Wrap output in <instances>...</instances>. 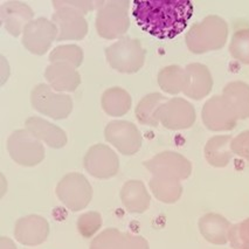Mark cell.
Here are the masks:
<instances>
[{
  "label": "cell",
  "mask_w": 249,
  "mask_h": 249,
  "mask_svg": "<svg viewBox=\"0 0 249 249\" xmlns=\"http://www.w3.org/2000/svg\"><path fill=\"white\" fill-rule=\"evenodd\" d=\"M189 0H146L134 1L132 14L142 30L158 39H173L186 28L192 17Z\"/></svg>",
  "instance_id": "cell-1"
},
{
  "label": "cell",
  "mask_w": 249,
  "mask_h": 249,
  "mask_svg": "<svg viewBox=\"0 0 249 249\" xmlns=\"http://www.w3.org/2000/svg\"><path fill=\"white\" fill-rule=\"evenodd\" d=\"M228 25L221 17L211 14L196 22L186 34L187 48L195 54L219 51L227 42Z\"/></svg>",
  "instance_id": "cell-2"
},
{
  "label": "cell",
  "mask_w": 249,
  "mask_h": 249,
  "mask_svg": "<svg viewBox=\"0 0 249 249\" xmlns=\"http://www.w3.org/2000/svg\"><path fill=\"white\" fill-rule=\"evenodd\" d=\"M129 0H101L96 14V31L107 40L125 36L130 27Z\"/></svg>",
  "instance_id": "cell-3"
},
{
  "label": "cell",
  "mask_w": 249,
  "mask_h": 249,
  "mask_svg": "<svg viewBox=\"0 0 249 249\" xmlns=\"http://www.w3.org/2000/svg\"><path fill=\"white\" fill-rule=\"evenodd\" d=\"M146 51L140 40L131 36H123L106 49L109 65L124 74L138 71L145 62Z\"/></svg>",
  "instance_id": "cell-4"
},
{
  "label": "cell",
  "mask_w": 249,
  "mask_h": 249,
  "mask_svg": "<svg viewBox=\"0 0 249 249\" xmlns=\"http://www.w3.org/2000/svg\"><path fill=\"white\" fill-rule=\"evenodd\" d=\"M31 103L40 114L54 120L67 118L73 111V100L65 92L55 91L49 85H37L31 92Z\"/></svg>",
  "instance_id": "cell-5"
},
{
  "label": "cell",
  "mask_w": 249,
  "mask_h": 249,
  "mask_svg": "<svg viewBox=\"0 0 249 249\" xmlns=\"http://www.w3.org/2000/svg\"><path fill=\"white\" fill-rule=\"evenodd\" d=\"M57 198L73 212L85 210L92 199V187L88 179L81 173L71 172L62 177L57 184Z\"/></svg>",
  "instance_id": "cell-6"
},
{
  "label": "cell",
  "mask_w": 249,
  "mask_h": 249,
  "mask_svg": "<svg viewBox=\"0 0 249 249\" xmlns=\"http://www.w3.org/2000/svg\"><path fill=\"white\" fill-rule=\"evenodd\" d=\"M7 150L11 158L21 166H36L45 158L43 143L26 129L16 130L8 137Z\"/></svg>",
  "instance_id": "cell-7"
},
{
  "label": "cell",
  "mask_w": 249,
  "mask_h": 249,
  "mask_svg": "<svg viewBox=\"0 0 249 249\" xmlns=\"http://www.w3.org/2000/svg\"><path fill=\"white\" fill-rule=\"evenodd\" d=\"M201 118L211 131H228L235 128L240 120L236 109L222 94L211 97L204 104Z\"/></svg>",
  "instance_id": "cell-8"
},
{
  "label": "cell",
  "mask_w": 249,
  "mask_h": 249,
  "mask_svg": "<svg viewBox=\"0 0 249 249\" xmlns=\"http://www.w3.org/2000/svg\"><path fill=\"white\" fill-rule=\"evenodd\" d=\"M152 177L186 180L192 173V164L186 157L178 152L164 151L143 163Z\"/></svg>",
  "instance_id": "cell-9"
},
{
  "label": "cell",
  "mask_w": 249,
  "mask_h": 249,
  "mask_svg": "<svg viewBox=\"0 0 249 249\" xmlns=\"http://www.w3.org/2000/svg\"><path fill=\"white\" fill-rule=\"evenodd\" d=\"M104 137L122 155L132 156L142 147L141 131L129 121H112L104 129Z\"/></svg>",
  "instance_id": "cell-10"
},
{
  "label": "cell",
  "mask_w": 249,
  "mask_h": 249,
  "mask_svg": "<svg viewBox=\"0 0 249 249\" xmlns=\"http://www.w3.org/2000/svg\"><path fill=\"white\" fill-rule=\"evenodd\" d=\"M59 30L52 20L37 18L26 26L22 33V45L31 53L43 55L57 39Z\"/></svg>",
  "instance_id": "cell-11"
},
{
  "label": "cell",
  "mask_w": 249,
  "mask_h": 249,
  "mask_svg": "<svg viewBox=\"0 0 249 249\" xmlns=\"http://www.w3.org/2000/svg\"><path fill=\"white\" fill-rule=\"evenodd\" d=\"M158 122L170 130L189 129L196 122V109L189 101L175 97L166 101L158 110Z\"/></svg>",
  "instance_id": "cell-12"
},
{
  "label": "cell",
  "mask_w": 249,
  "mask_h": 249,
  "mask_svg": "<svg viewBox=\"0 0 249 249\" xmlns=\"http://www.w3.org/2000/svg\"><path fill=\"white\" fill-rule=\"evenodd\" d=\"M85 169L97 179H109L117 175L120 159L111 147L106 144H95L88 150L83 159Z\"/></svg>",
  "instance_id": "cell-13"
},
{
  "label": "cell",
  "mask_w": 249,
  "mask_h": 249,
  "mask_svg": "<svg viewBox=\"0 0 249 249\" xmlns=\"http://www.w3.org/2000/svg\"><path fill=\"white\" fill-rule=\"evenodd\" d=\"M52 21L59 30L56 41L82 40L88 34V21L86 14L68 6H56Z\"/></svg>",
  "instance_id": "cell-14"
},
{
  "label": "cell",
  "mask_w": 249,
  "mask_h": 249,
  "mask_svg": "<svg viewBox=\"0 0 249 249\" xmlns=\"http://www.w3.org/2000/svg\"><path fill=\"white\" fill-rule=\"evenodd\" d=\"M14 236L24 246L41 245L49 236V224L41 215L31 214L20 218L14 226Z\"/></svg>",
  "instance_id": "cell-15"
},
{
  "label": "cell",
  "mask_w": 249,
  "mask_h": 249,
  "mask_svg": "<svg viewBox=\"0 0 249 249\" xmlns=\"http://www.w3.org/2000/svg\"><path fill=\"white\" fill-rule=\"evenodd\" d=\"M0 19L5 30L12 36L18 37L22 36L26 26L34 20V12L26 2L11 0L0 7Z\"/></svg>",
  "instance_id": "cell-16"
},
{
  "label": "cell",
  "mask_w": 249,
  "mask_h": 249,
  "mask_svg": "<svg viewBox=\"0 0 249 249\" xmlns=\"http://www.w3.org/2000/svg\"><path fill=\"white\" fill-rule=\"evenodd\" d=\"M45 79L55 91L59 92L75 91L81 83L77 68L66 62H53L47 66Z\"/></svg>",
  "instance_id": "cell-17"
},
{
  "label": "cell",
  "mask_w": 249,
  "mask_h": 249,
  "mask_svg": "<svg viewBox=\"0 0 249 249\" xmlns=\"http://www.w3.org/2000/svg\"><path fill=\"white\" fill-rule=\"evenodd\" d=\"M25 129L40 142L53 149H61L68 142L67 134L60 126L37 116H32L26 120Z\"/></svg>",
  "instance_id": "cell-18"
},
{
  "label": "cell",
  "mask_w": 249,
  "mask_h": 249,
  "mask_svg": "<svg viewBox=\"0 0 249 249\" xmlns=\"http://www.w3.org/2000/svg\"><path fill=\"white\" fill-rule=\"evenodd\" d=\"M189 80L184 95L193 100H202L213 88V77L210 69L202 63H190L186 67Z\"/></svg>",
  "instance_id": "cell-19"
},
{
  "label": "cell",
  "mask_w": 249,
  "mask_h": 249,
  "mask_svg": "<svg viewBox=\"0 0 249 249\" xmlns=\"http://www.w3.org/2000/svg\"><path fill=\"white\" fill-rule=\"evenodd\" d=\"M199 231L206 241L213 245H226L230 241L231 224L218 213H207L199 219Z\"/></svg>",
  "instance_id": "cell-20"
},
{
  "label": "cell",
  "mask_w": 249,
  "mask_h": 249,
  "mask_svg": "<svg viewBox=\"0 0 249 249\" xmlns=\"http://www.w3.org/2000/svg\"><path fill=\"white\" fill-rule=\"evenodd\" d=\"M121 200L125 210L130 213H144L151 204V196L145 185L141 180H128L122 187Z\"/></svg>",
  "instance_id": "cell-21"
},
{
  "label": "cell",
  "mask_w": 249,
  "mask_h": 249,
  "mask_svg": "<svg viewBox=\"0 0 249 249\" xmlns=\"http://www.w3.org/2000/svg\"><path fill=\"white\" fill-rule=\"evenodd\" d=\"M231 141L230 135L213 136L205 145V158L207 163L214 167H226L233 158Z\"/></svg>",
  "instance_id": "cell-22"
},
{
  "label": "cell",
  "mask_w": 249,
  "mask_h": 249,
  "mask_svg": "<svg viewBox=\"0 0 249 249\" xmlns=\"http://www.w3.org/2000/svg\"><path fill=\"white\" fill-rule=\"evenodd\" d=\"M132 98L125 89L112 87L107 89L101 97V104L104 111L112 117H122L129 112Z\"/></svg>",
  "instance_id": "cell-23"
},
{
  "label": "cell",
  "mask_w": 249,
  "mask_h": 249,
  "mask_svg": "<svg viewBox=\"0 0 249 249\" xmlns=\"http://www.w3.org/2000/svg\"><path fill=\"white\" fill-rule=\"evenodd\" d=\"M187 75L186 68H182L180 66L171 65L167 67L160 69L158 73V85L161 90L171 95H177L182 92L187 87Z\"/></svg>",
  "instance_id": "cell-24"
},
{
  "label": "cell",
  "mask_w": 249,
  "mask_h": 249,
  "mask_svg": "<svg viewBox=\"0 0 249 249\" xmlns=\"http://www.w3.org/2000/svg\"><path fill=\"white\" fill-rule=\"evenodd\" d=\"M169 98L159 92H151L144 96L136 107L135 114L142 124L147 126H157L158 110Z\"/></svg>",
  "instance_id": "cell-25"
},
{
  "label": "cell",
  "mask_w": 249,
  "mask_h": 249,
  "mask_svg": "<svg viewBox=\"0 0 249 249\" xmlns=\"http://www.w3.org/2000/svg\"><path fill=\"white\" fill-rule=\"evenodd\" d=\"M150 190L156 199L165 204H175L182 195L180 180L164 177H152L149 181Z\"/></svg>",
  "instance_id": "cell-26"
},
{
  "label": "cell",
  "mask_w": 249,
  "mask_h": 249,
  "mask_svg": "<svg viewBox=\"0 0 249 249\" xmlns=\"http://www.w3.org/2000/svg\"><path fill=\"white\" fill-rule=\"evenodd\" d=\"M236 109L240 120L249 118V85L243 81H231L222 90Z\"/></svg>",
  "instance_id": "cell-27"
},
{
  "label": "cell",
  "mask_w": 249,
  "mask_h": 249,
  "mask_svg": "<svg viewBox=\"0 0 249 249\" xmlns=\"http://www.w3.org/2000/svg\"><path fill=\"white\" fill-rule=\"evenodd\" d=\"M49 62H66L77 68L83 62V51L76 45L59 46L49 54Z\"/></svg>",
  "instance_id": "cell-28"
},
{
  "label": "cell",
  "mask_w": 249,
  "mask_h": 249,
  "mask_svg": "<svg viewBox=\"0 0 249 249\" xmlns=\"http://www.w3.org/2000/svg\"><path fill=\"white\" fill-rule=\"evenodd\" d=\"M230 53L233 59L243 65H249V28H241L233 34L230 43Z\"/></svg>",
  "instance_id": "cell-29"
},
{
  "label": "cell",
  "mask_w": 249,
  "mask_h": 249,
  "mask_svg": "<svg viewBox=\"0 0 249 249\" xmlns=\"http://www.w3.org/2000/svg\"><path fill=\"white\" fill-rule=\"evenodd\" d=\"M124 233L117 228H107L94 237L89 249H123Z\"/></svg>",
  "instance_id": "cell-30"
},
{
  "label": "cell",
  "mask_w": 249,
  "mask_h": 249,
  "mask_svg": "<svg viewBox=\"0 0 249 249\" xmlns=\"http://www.w3.org/2000/svg\"><path fill=\"white\" fill-rule=\"evenodd\" d=\"M102 224V215L98 212H95V211H90V212L81 214L79 219H77L76 226L81 235L86 237V239H89L101 230Z\"/></svg>",
  "instance_id": "cell-31"
},
{
  "label": "cell",
  "mask_w": 249,
  "mask_h": 249,
  "mask_svg": "<svg viewBox=\"0 0 249 249\" xmlns=\"http://www.w3.org/2000/svg\"><path fill=\"white\" fill-rule=\"evenodd\" d=\"M228 242L234 249H249V218L231 225Z\"/></svg>",
  "instance_id": "cell-32"
},
{
  "label": "cell",
  "mask_w": 249,
  "mask_h": 249,
  "mask_svg": "<svg viewBox=\"0 0 249 249\" xmlns=\"http://www.w3.org/2000/svg\"><path fill=\"white\" fill-rule=\"evenodd\" d=\"M101 4V0H54L53 6H68L75 10H79L87 14L92 10H97Z\"/></svg>",
  "instance_id": "cell-33"
},
{
  "label": "cell",
  "mask_w": 249,
  "mask_h": 249,
  "mask_svg": "<svg viewBox=\"0 0 249 249\" xmlns=\"http://www.w3.org/2000/svg\"><path fill=\"white\" fill-rule=\"evenodd\" d=\"M231 151L234 155L249 161V130H246V131L233 137Z\"/></svg>",
  "instance_id": "cell-34"
},
{
  "label": "cell",
  "mask_w": 249,
  "mask_h": 249,
  "mask_svg": "<svg viewBox=\"0 0 249 249\" xmlns=\"http://www.w3.org/2000/svg\"><path fill=\"white\" fill-rule=\"evenodd\" d=\"M123 249H150L145 237L131 233H124Z\"/></svg>",
  "instance_id": "cell-35"
},
{
  "label": "cell",
  "mask_w": 249,
  "mask_h": 249,
  "mask_svg": "<svg viewBox=\"0 0 249 249\" xmlns=\"http://www.w3.org/2000/svg\"><path fill=\"white\" fill-rule=\"evenodd\" d=\"M0 74H1L0 75L1 76V85H4L8 79V76H10V66H8L4 55L0 56Z\"/></svg>",
  "instance_id": "cell-36"
},
{
  "label": "cell",
  "mask_w": 249,
  "mask_h": 249,
  "mask_svg": "<svg viewBox=\"0 0 249 249\" xmlns=\"http://www.w3.org/2000/svg\"><path fill=\"white\" fill-rule=\"evenodd\" d=\"M0 249H17V246L10 237L1 236L0 237Z\"/></svg>",
  "instance_id": "cell-37"
},
{
  "label": "cell",
  "mask_w": 249,
  "mask_h": 249,
  "mask_svg": "<svg viewBox=\"0 0 249 249\" xmlns=\"http://www.w3.org/2000/svg\"><path fill=\"white\" fill-rule=\"evenodd\" d=\"M0 180H1L2 184V190H1V196L5 195V191H6V180H5V177L4 176H0Z\"/></svg>",
  "instance_id": "cell-38"
}]
</instances>
